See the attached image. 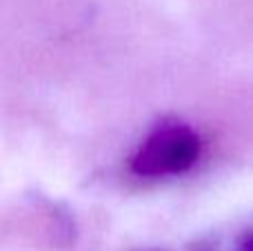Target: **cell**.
Listing matches in <instances>:
<instances>
[{
  "instance_id": "1",
  "label": "cell",
  "mask_w": 253,
  "mask_h": 251,
  "mask_svg": "<svg viewBox=\"0 0 253 251\" xmlns=\"http://www.w3.org/2000/svg\"><path fill=\"white\" fill-rule=\"evenodd\" d=\"M202 154V140L184 123H162L144 138L129 160L138 178H171L187 173Z\"/></svg>"
},
{
  "instance_id": "2",
  "label": "cell",
  "mask_w": 253,
  "mask_h": 251,
  "mask_svg": "<svg viewBox=\"0 0 253 251\" xmlns=\"http://www.w3.org/2000/svg\"><path fill=\"white\" fill-rule=\"evenodd\" d=\"M240 251H253V234H247L240 245Z\"/></svg>"
}]
</instances>
